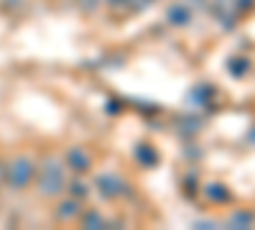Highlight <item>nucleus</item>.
Masks as SVG:
<instances>
[{
  "label": "nucleus",
  "mask_w": 255,
  "mask_h": 230,
  "mask_svg": "<svg viewBox=\"0 0 255 230\" xmlns=\"http://www.w3.org/2000/svg\"><path fill=\"white\" fill-rule=\"evenodd\" d=\"M232 72H238V74L245 72V61H243V59H240V61H232Z\"/></svg>",
  "instance_id": "obj_9"
},
{
  "label": "nucleus",
  "mask_w": 255,
  "mask_h": 230,
  "mask_svg": "<svg viewBox=\"0 0 255 230\" xmlns=\"http://www.w3.org/2000/svg\"><path fill=\"white\" fill-rule=\"evenodd\" d=\"M31 177H33V164H31V161H26V159L15 161V164L10 166V169H8V179H10V184H15V187L28 184V182H31Z\"/></svg>",
  "instance_id": "obj_2"
},
{
  "label": "nucleus",
  "mask_w": 255,
  "mask_h": 230,
  "mask_svg": "<svg viewBox=\"0 0 255 230\" xmlns=\"http://www.w3.org/2000/svg\"><path fill=\"white\" fill-rule=\"evenodd\" d=\"M100 187H102V192L108 195V197H113V195H120V192H123V182H120V179H115V177H102V179H100Z\"/></svg>",
  "instance_id": "obj_4"
},
{
  "label": "nucleus",
  "mask_w": 255,
  "mask_h": 230,
  "mask_svg": "<svg viewBox=\"0 0 255 230\" xmlns=\"http://www.w3.org/2000/svg\"><path fill=\"white\" fill-rule=\"evenodd\" d=\"M61 184H64V177H61L59 164H46L44 177H41V190H44L46 195H56L61 190Z\"/></svg>",
  "instance_id": "obj_1"
},
{
  "label": "nucleus",
  "mask_w": 255,
  "mask_h": 230,
  "mask_svg": "<svg viewBox=\"0 0 255 230\" xmlns=\"http://www.w3.org/2000/svg\"><path fill=\"white\" fill-rule=\"evenodd\" d=\"M168 18H171L176 26H186L189 23V8L186 5H174L171 10H168Z\"/></svg>",
  "instance_id": "obj_5"
},
{
  "label": "nucleus",
  "mask_w": 255,
  "mask_h": 230,
  "mask_svg": "<svg viewBox=\"0 0 255 230\" xmlns=\"http://www.w3.org/2000/svg\"><path fill=\"white\" fill-rule=\"evenodd\" d=\"M138 159H140L145 166H153L158 156H156V151H153V149H148L145 143H140V146H138Z\"/></svg>",
  "instance_id": "obj_6"
},
{
  "label": "nucleus",
  "mask_w": 255,
  "mask_h": 230,
  "mask_svg": "<svg viewBox=\"0 0 255 230\" xmlns=\"http://www.w3.org/2000/svg\"><path fill=\"white\" fill-rule=\"evenodd\" d=\"M69 164L74 166L77 172H84V169L90 166V156L84 154L82 149H72V151H69Z\"/></svg>",
  "instance_id": "obj_3"
},
{
  "label": "nucleus",
  "mask_w": 255,
  "mask_h": 230,
  "mask_svg": "<svg viewBox=\"0 0 255 230\" xmlns=\"http://www.w3.org/2000/svg\"><path fill=\"white\" fill-rule=\"evenodd\" d=\"M87 225H102V218L95 213V215H87Z\"/></svg>",
  "instance_id": "obj_8"
},
{
  "label": "nucleus",
  "mask_w": 255,
  "mask_h": 230,
  "mask_svg": "<svg viewBox=\"0 0 255 230\" xmlns=\"http://www.w3.org/2000/svg\"><path fill=\"white\" fill-rule=\"evenodd\" d=\"M209 197H212V200H225V197H227V192L222 190V184H212Z\"/></svg>",
  "instance_id": "obj_7"
}]
</instances>
